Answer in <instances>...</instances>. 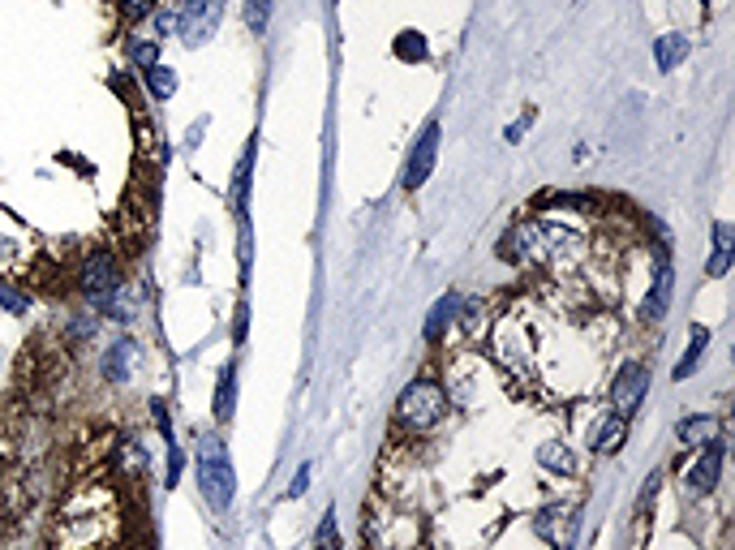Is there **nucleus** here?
Wrapping results in <instances>:
<instances>
[{
  "label": "nucleus",
  "instance_id": "23",
  "mask_svg": "<svg viewBox=\"0 0 735 550\" xmlns=\"http://www.w3.org/2000/svg\"><path fill=\"white\" fill-rule=\"evenodd\" d=\"M250 168H254V142L245 147L241 164H237V211H241V220H245V198H250Z\"/></svg>",
  "mask_w": 735,
  "mask_h": 550
},
{
  "label": "nucleus",
  "instance_id": "12",
  "mask_svg": "<svg viewBox=\"0 0 735 550\" xmlns=\"http://www.w3.org/2000/svg\"><path fill=\"white\" fill-rule=\"evenodd\" d=\"M211 413H215V422H233V413H237V366L228 361V366L220 370V379H215V396H211Z\"/></svg>",
  "mask_w": 735,
  "mask_h": 550
},
{
  "label": "nucleus",
  "instance_id": "16",
  "mask_svg": "<svg viewBox=\"0 0 735 550\" xmlns=\"http://www.w3.org/2000/svg\"><path fill=\"white\" fill-rule=\"evenodd\" d=\"M731 254H735V228L718 220L714 224V258H710V267L705 271H710L714 280H723V275L731 271Z\"/></svg>",
  "mask_w": 735,
  "mask_h": 550
},
{
  "label": "nucleus",
  "instance_id": "10",
  "mask_svg": "<svg viewBox=\"0 0 735 550\" xmlns=\"http://www.w3.org/2000/svg\"><path fill=\"white\" fill-rule=\"evenodd\" d=\"M628 439V417L619 413H602L594 426H589V452L594 456H615Z\"/></svg>",
  "mask_w": 735,
  "mask_h": 550
},
{
  "label": "nucleus",
  "instance_id": "8",
  "mask_svg": "<svg viewBox=\"0 0 735 550\" xmlns=\"http://www.w3.org/2000/svg\"><path fill=\"white\" fill-rule=\"evenodd\" d=\"M723 460H727V443L714 439L701 447V456L693 460V469H688V490L693 495H710L718 486V477H723Z\"/></svg>",
  "mask_w": 735,
  "mask_h": 550
},
{
  "label": "nucleus",
  "instance_id": "3",
  "mask_svg": "<svg viewBox=\"0 0 735 550\" xmlns=\"http://www.w3.org/2000/svg\"><path fill=\"white\" fill-rule=\"evenodd\" d=\"M78 293L91 301V306H108L112 297L121 293V263L112 250H91L78 267Z\"/></svg>",
  "mask_w": 735,
  "mask_h": 550
},
{
  "label": "nucleus",
  "instance_id": "6",
  "mask_svg": "<svg viewBox=\"0 0 735 550\" xmlns=\"http://www.w3.org/2000/svg\"><path fill=\"white\" fill-rule=\"evenodd\" d=\"M435 159H439V121H426V129L417 134L413 151L405 159V177H400V190H422L430 181V172H435Z\"/></svg>",
  "mask_w": 735,
  "mask_h": 550
},
{
  "label": "nucleus",
  "instance_id": "24",
  "mask_svg": "<svg viewBox=\"0 0 735 550\" xmlns=\"http://www.w3.org/2000/svg\"><path fill=\"white\" fill-rule=\"evenodd\" d=\"M0 310H9V314H26V310H31V297H26L18 284L0 280Z\"/></svg>",
  "mask_w": 735,
  "mask_h": 550
},
{
  "label": "nucleus",
  "instance_id": "22",
  "mask_svg": "<svg viewBox=\"0 0 735 550\" xmlns=\"http://www.w3.org/2000/svg\"><path fill=\"white\" fill-rule=\"evenodd\" d=\"M426 52H430L426 48V35H417V31H405V35L396 39V56H400V61H426Z\"/></svg>",
  "mask_w": 735,
  "mask_h": 550
},
{
  "label": "nucleus",
  "instance_id": "20",
  "mask_svg": "<svg viewBox=\"0 0 735 550\" xmlns=\"http://www.w3.org/2000/svg\"><path fill=\"white\" fill-rule=\"evenodd\" d=\"M129 65L138 69H151V65H160V43L155 39H129Z\"/></svg>",
  "mask_w": 735,
  "mask_h": 550
},
{
  "label": "nucleus",
  "instance_id": "5",
  "mask_svg": "<svg viewBox=\"0 0 735 550\" xmlns=\"http://www.w3.org/2000/svg\"><path fill=\"white\" fill-rule=\"evenodd\" d=\"M533 533L551 546V550H572L576 546V533H581V508L572 503H551L533 516Z\"/></svg>",
  "mask_w": 735,
  "mask_h": 550
},
{
  "label": "nucleus",
  "instance_id": "2",
  "mask_svg": "<svg viewBox=\"0 0 735 550\" xmlns=\"http://www.w3.org/2000/svg\"><path fill=\"white\" fill-rule=\"evenodd\" d=\"M443 417H448V392H443L435 379H413L396 400V426L400 430L426 434V430H435Z\"/></svg>",
  "mask_w": 735,
  "mask_h": 550
},
{
  "label": "nucleus",
  "instance_id": "13",
  "mask_svg": "<svg viewBox=\"0 0 735 550\" xmlns=\"http://www.w3.org/2000/svg\"><path fill=\"white\" fill-rule=\"evenodd\" d=\"M718 430H723V422L710 413H697V417H684L680 426H675V439H680L684 447H705L718 439Z\"/></svg>",
  "mask_w": 735,
  "mask_h": 550
},
{
  "label": "nucleus",
  "instance_id": "26",
  "mask_svg": "<svg viewBox=\"0 0 735 550\" xmlns=\"http://www.w3.org/2000/svg\"><path fill=\"white\" fill-rule=\"evenodd\" d=\"M151 9H155V0H117V13L125 22H142V18H151Z\"/></svg>",
  "mask_w": 735,
  "mask_h": 550
},
{
  "label": "nucleus",
  "instance_id": "7",
  "mask_svg": "<svg viewBox=\"0 0 735 550\" xmlns=\"http://www.w3.org/2000/svg\"><path fill=\"white\" fill-rule=\"evenodd\" d=\"M645 392H650V370H645L641 361H624V366H619V374H615V383H611L615 413L619 417H632V413L641 409Z\"/></svg>",
  "mask_w": 735,
  "mask_h": 550
},
{
  "label": "nucleus",
  "instance_id": "21",
  "mask_svg": "<svg viewBox=\"0 0 735 550\" xmlns=\"http://www.w3.org/2000/svg\"><path fill=\"white\" fill-rule=\"evenodd\" d=\"M314 550H344V542H340V525H336V512H323L319 529H314Z\"/></svg>",
  "mask_w": 735,
  "mask_h": 550
},
{
  "label": "nucleus",
  "instance_id": "25",
  "mask_svg": "<svg viewBox=\"0 0 735 550\" xmlns=\"http://www.w3.org/2000/svg\"><path fill=\"white\" fill-rule=\"evenodd\" d=\"M267 22H271V0H245V26L254 35H263Z\"/></svg>",
  "mask_w": 735,
  "mask_h": 550
},
{
  "label": "nucleus",
  "instance_id": "11",
  "mask_svg": "<svg viewBox=\"0 0 735 550\" xmlns=\"http://www.w3.org/2000/svg\"><path fill=\"white\" fill-rule=\"evenodd\" d=\"M671 288H675V267H671V258H658L654 288H650V297H645V323H662V318H667V310H671Z\"/></svg>",
  "mask_w": 735,
  "mask_h": 550
},
{
  "label": "nucleus",
  "instance_id": "18",
  "mask_svg": "<svg viewBox=\"0 0 735 550\" xmlns=\"http://www.w3.org/2000/svg\"><path fill=\"white\" fill-rule=\"evenodd\" d=\"M538 465L546 473H555V477H572L576 473V456H572V447H564V443H542L538 447Z\"/></svg>",
  "mask_w": 735,
  "mask_h": 550
},
{
  "label": "nucleus",
  "instance_id": "9",
  "mask_svg": "<svg viewBox=\"0 0 735 550\" xmlns=\"http://www.w3.org/2000/svg\"><path fill=\"white\" fill-rule=\"evenodd\" d=\"M138 357H142L138 340L117 336V340L108 344L104 361H99V370H104V379H108V383H129V379H134V370H138Z\"/></svg>",
  "mask_w": 735,
  "mask_h": 550
},
{
  "label": "nucleus",
  "instance_id": "27",
  "mask_svg": "<svg viewBox=\"0 0 735 550\" xmlns=\"http://www.w3.org/2000/svg\"><path fill=\"white\" fill-rule=\"evenodd\" d=\"M310 473H314L310 465H301V469H297L293 486H288V499H301V495H306V490H310Z\"/></svg>",
  "mask_w": 735,
  "mask_h": 550
},
{
  "label": "nucleus",
  "instance_id": "17",
  "mask_svg": "<svg viewBox=\"0 0 735 550\" xmlns=\"http://www.w3.org/2000/svg\"><path fill=\"white\" fill-rule=\"evenodd\" d=\"M142 86H147V95L155 99V104H168V99L177 95V69H168V65L142 69Z\"/></svg>",
  "mask_w": 735,
  "mask_h": 550
},
{
  "label": "nucleus",
  "instance_id": "4",
  "mask_svg": "<svg viewBox=\"0 0 735 550\" xmlns=\"http://www.w3.org/2000/svg\"><path fill=\"white\" fill-rule=\"evenodd\" d=\"M172 22H177V35L185 48H203L224 22V0H181Z\"/></svg>",
  "mask_w": 735,
  "mask_h": 550
},
{
  "label": "nucleus",
  "instance_id": "1",
  "mask_svg": "<svg viewBox=\"0 0 735 550\" xmlns=\"http://www.w3.org/2000/svg\"><path fill=\"white\" fill-rule=\"evenodd\" d=\"M194 460H198V486H203V499L211 503V512H228L237 499V469H233V456H228L224 439L203 434Z\"/></svg>",
  "mask_w": 735,
  "mask_h": 550
},
{
  "label": "nucleus",
  "instance_id": "19",
  "mask_svg": "<svg viewBox=\"0 0 735 550\" xmlns=\"http://www.w3.org/2000/svg\"><path fill=\"white\" fill-rule=\"evenodd\" d=\"M688 61V39L684 35H662L654 43V65L667 74V69H680Z\"/></svg>",
  "mask_w": 735,
  "mask_h": 550
},
{
  "label": "nucleus",
  "instance_id": "14",
  "mask_svg": "<svg viewBox=\"0 0 735 550\" xmlns=\"http://www.w3.org/2000/svg\"><path fill=\"white\" fill-rule=\"evenodd\" d=\"M705 349H710V327H701V323H693V331H688V353L675 361V370H671V379L675 383H684L688 374H693L697 366H701V357H705Z\"/></svg>",
  "mask_w": 735,
  "mask_h": 550
},
{
  "label": "nucleus",
  "instance_id": "15",
  "mask_svg": "<svg viewBox=\"0 0 735 550\" xmlns=\"http://www.w3.org/2000/svg\"><path fill=\"white\" fill-rule=\"evenodd\" d=\"M456 306H460V297H456V293H448L443 301H435V310L426 314V327H422L426 344H443V336H448V327L456 323Z\"/></svg>",
  "mask_w": 735,
  "mask_h": 550
}]
</instances>
